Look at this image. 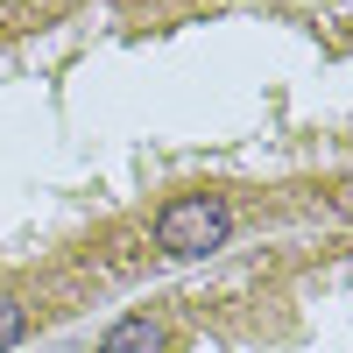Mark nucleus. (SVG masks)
<instances>
[{
  "label": "nucleus",
  "mask_w": 353,
  "mask_h": 353,
  "mask_svg": "<svg viewBox=\"0 0 353 353\" xmlns=\"http://www.w3.org/2000/svg\"><path fill=\"white\" fill-rule=\"evenodd\" d=\"M21 332H28V311H21L14 297H0V353H8V346H21Z\"/></svg>",
  "instance_id": "nucleus-3"
},
{
  "label": "nucleus",
  "mask_w": 353,
  "mask_h": 353,
  "mask_svg": "<svg viewBox=\"0 0 353 353\" xmlns=\"http://www.w3.org/2000/svg\"><path fill=\"white\" fill-rule=\"evenodd\" d=\"M226 233H233V212H226V198H212V191L170 198L163 212H156V248L176 254V261H205V254H219Z\"/></svg>",
  "instance_id": "nucleus-1"
},
{
  "label": "nucleus",
  "mask_w": 353,
  "mask_h": 353,
  "mask_svg": "<svg viewBox=\"0 0 353 353\" xmlns=\"http://www.w3.org/2000/svg\"><path fill=\"white\" fill-rule=\"evenodd\" d=\"M163 346H170V332L156 318H121V325L99 339V353H163Z\"/></svg>",
  "instance_id": "nucleus-2"
}]
</instances>
